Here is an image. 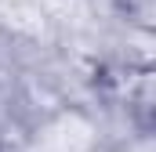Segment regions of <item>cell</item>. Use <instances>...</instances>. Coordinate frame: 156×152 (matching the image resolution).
<instances>
[{"mask_svg":"<svg viewBox=\"0 0 156 152\" xmlns=\"http://www.w3.org/2000/svg\"><path fill=\"white\" fill-rule=\"evenodd\" d=\"M98 145H105V141H102V127L94 119V109L66 105L29 127L22 152H94Z\"/></svg>","mask_w":156,"mask_h":152,"instance_id":"1","label":"cell"},{"mask_svg":"<svg viewBox=\"0 0 156 152\" xmlns=\"http://www.w3.org/2000/svg\"><path fill=\"white\" fill-rule=\"evenodd\" d=\"M102 94L120 98L145 127H156V62L102 69Z\"/></svg>","mask_w":156,"mask_h":152,"instance_id":"2","label":"cell"},{"mask_svg":"<svg viewBox=\"0 0 156 152\" xmlns=\"http://www.w3.org/2000/svg\"><path fill=\"white\" fill-rule=\"evenodd\" d=\"M105 4L123 29L156 36V0H105Z\"/></svg>","mask_w":156,"mask_h":152,"instance_id":"3","label":"cell"},{"mask_svg":"<svg viewBox=\"0 0 156 152\" xmlns=\"http://www.w3.org/2000/svg\"><path fill=\"white\" fill-rule=\"evenodd\" d=\"M116 152H156V127H142L134 138H127Z\"/></svg>","mask_w":156,"mask_h":152,"instance_id":"4","label":"cell"},{"mask_svg":"<svg viewBox=\"0 0 156 152\" xmlns=\"http://www.w3.org/2000/svg\"><path fill=\"white\" fill-rule=\"evenodd\" d=\"M94 152H116V149H113V145H98Z\"/></svg>","mask_w":156,"mask_h":152,"instance_id":"5","label":"cell"}]
</instances>
